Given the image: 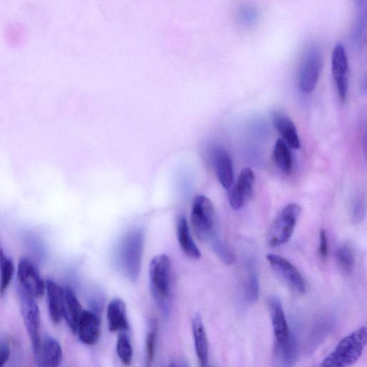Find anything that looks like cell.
Returning a JSON list of instances; mask_svg holds the SVG:
<instances>
[{"mask_svg": "<svg viewBox=\"0 0 367 367\" xmlns=\"http://www.w3.org/2000/svg\"><path fill=\"white\" fill-rule=\"evenodd\" d=\"M171 259L166 255L155 257L150 266L152 294L165 317L168 315L171 296Z\"/></svg>", "mask_w": 367, "mask_h": 367, "instance_id": "6da1fadb", "label": "cell"}, {"mask_svg": "<svg viewBox=\"0 0 367 367\" xmlns=\"http://www.w3.org/2000/svg\"><path fill=\"white\" fill-rule=\"evenodd\" d=\"M367 345V327H361L338 344L327 356L322 367H350L361 357Z\"/></svg>", "mask_w": 367, "mask_h": 367, "instance_id": "7a4b0ae2", "label": "cell"}, {"mask_svg": "<svg viewBox=\"0 0 367 367\" xmlns=\"http://www.w3.org/2000/svg\"><path fill=\"white\" fill-rule=\"evenodd\" d=\"M145 234L142 230L130 232L124 239L120 249V263L125 275L136 281L142 268Z\"/></svg>", "mask_w": 367, "mask_h": 367, "instance_id": "3957f363", "label": "cell"}, {"mask_svg": "<svg viewBox=\"0 0 367 367\" xmlns=\"http://www.w3.org/2000/svg\"><path fill=\"white\" fill-rule=\"evenodd\" d=\"M191 222L194 234L204 242L211 243L218 235L215 229V210L208 197L199 195L194 199Z\"/></svg>", "mask_w": 367, "mask_h": 367, "instance_id": "277c9868", "label": "cell"}, {"mask_svg": "<svg viewBox=\"0 0 367 367\" xmlns=\"http://www.w3.org/2000/svg\"><path fill=\"white\" fill-rule=\"evenodd\" d=\"M301 208L296 203L287 205L274 220L267 236L270 247H275L287 243L292 238Z\"/></svg>", "mask_w": 367, "mask_h": 367, "instance_id": "5b68a950", "label": "cell"}, {"mask_svg": "<svg viewBox=\"0 0 367 367\" xmlns=\"http://www.w3.org/2000/svg\"><path fill=\"white\" fill-rule=\"evenodd\" d=\"M21 312L24 324L31 338L35 357L38 354L41 345L40 337V310L36 298L27 294L19 285L17 288Z\"/></svg>", "mask_w": 367, "mask_h": 367, "instance_id": "8992f818", "label": "cell"}, {"mask_svg": "<svg viewBox=\"0 0 367 367\" xmlns=\"http://www.w3.org/2000/svg\"><path fill=\"white\" fill-rule=\"evenodd\" d=\"M323 65L321 51L313 47L308 51L299 75V88L303 94L313 92L319 80Z\"/></svg>", "mask_w": 367, "mask_h": 367, "instance_id": "52a82bcc", "label": "cell"}, {"mask_svg": "<svg viewBox=\"0 0 367 367\" xmlns=\"http://www.w3.org/2000/svg\"><path fill=\"white\" fill-rule=\"evenodd\" d=\"M331 69L337 92L345 102L349 92L350 66L346 50L341 43L337 44L333 50Z\"/></svg>", "mask_w": 367, "mask_h": 367, "instance_id": "ba28073f", "label": "cell"}, {"mask_svg": "<svg viewBox=\"0 0 367 367\" xmlns=\"http://www.w3.org/2000/svg\"><path fill=\"white\" fill-rule=\"evenodd\" d=\"M266 259L273 271L287 285L298 294L305 293V282L298 270L289 261L275 254H268Z\"/></svg>", "mask_w": 367, "mask_h": 367, "instance_id": "9c48e42d", "label": "cell"}, {"mask_svg": "<svg viewBox=\"0 0 367 367\" xmlns=\"http://www.w3.org/2000/svg\"><path fill=\"white\" fill-rule=\"evenodd\" d=\"M18 285L35 298H41L46 292V282L34 264L27 259L20 260L17 267Z\"/></svg>", "mask_w": 367, "mask_h": 367, "instance_id": "30bf717a", "label": "cell"}, {"mask_svg": "<svg viewBox=\"0 0 367 367\" xmlns=\"http://www.w3.org/2000/svg\"><path fill=\"white\" fill-rule=\"evenodd\" d=\"M269 308L275 337L274 348L285 347L292 341L294 333L289 326L283 305L278 297L270 298Z\"/></svg>", "mask_w": 367, "mask_h": 367, "instance_id": "8fae6325", "label": "cell"}, {"mask_svg": "<svg viewBox=\"0 0 367 367\" xmlns=\"http://www.w3.org/2000/svg\"><path fill=\"white\" fill-rule=\"evenodd\" d=\"M255 182V175L250 168L241 171L236 183L229 193V200L231 208L240 210L249 201Z\"/></svg>", "mask_w": 367, "mask_h": 367, "instance_id": "7c38bea8", "label": "cell"}, {"mask_svg": "<svg viewBox=\"0 0 367 367\" xmlns=\"http://www.w3.org/2000/svg\"><path fill=\"white\" fill-rule=\"evenodd\" d=\"M46 293L50 319L53 323L59 324L65 315V289L48 279L46 281Z\"/></svg>", "mask_w": 367, "mask_h": 367, "instance_id": "4fadbf2b", "label": "cell"}, {"mask_svg": "<svg viewBox=\"0 0 367 367\" xmlns=\"http://www.w3.org/2000/svg\"><path fill=\"white\" fill-rule=\"evenodd\" d=\"M214 164L217 180L225 189H229L234 180L233 161L231 154L218 147L214 152Z\"/></svg>", "mask_w": 367, "mask_h": 367, "instance_id": "5bb4252c", "label": "cell"}, {"mask_svg": "<svg viewBox=\"0 0 367 367\" xmlns=\"http://www.w3.org/2000/svg\"><path fill=\"white\" fill-rule=\"evenodd\" d=\"M35 358L39 367H59L63 359L62 346L54 338L46 336Z\"/></svg>", "mask_w": 367, "mask_h": 367, "instance_id": "9a60e30c", "label": "cell"}, {"mask_svg": "<svg viewBox=\"0 0 367 367\" xmlns=\"http://www.w3.org/2000/svg\"><path fill=\"white\" fill-rule=\"evenodd\" d=\"M80 341L87 345H95L100 336V322L96 314L84 310L80 318L78 331Z\"/></svg>", "mask_w": 367, "mask_h": 367, "instance_id": "2e32d148", "label": "cell"}, {"mask_svg": "<svg viewBox=\"0 0 367 367\" xmlns=\"http://www.w3.org/2000/svg\"><path fill=\"white\" fill-rule=\"evenodd\" d=\"M272 120L275 129L283 137L287 145L291 149L298 150L301 147V142L293 121L279 111L273 112Z\"/></svg>", "mask_w": 367, "mask_h": 367, "instance_id": "e0dca14e", "label": "cell"}, {"mask_svg": "<svg viewBox=\"0 0 367 367\" xmlns=\"http://www.w3.org/2000/svg\"><path fill=\"white\" fill-rule=\"evenodd\" d=\"M192 331L195 351L202 367H207L209 356L208 336L203 319L199 314L192 319Z\"/></svg>", "mask_w": 367, "mask_h": 367, "instance_id": "ac0fdd59", "label": "cell"}, {"mask_svg": "<svg viewBox=\"0 0 367 367\" xmlns=\"http://www.w3.org/2000/svg\"><path fill=\"white\" fill-rule=\"evenodd\" d=\"M108 329L110 332L129 329L125 303L120 298L112 300L107 308Z\"/></svg>", "mask_w": 367, "mask_h": 367, "instance_id": "d6986e66", "label": "cell"}, {"mask_svg": "<svg viewBox=\"0 0 367 367\" xmlns=\"http://www.w3.org/2000/svg\"><path fill=\"white\" fill-rule=\"evenodd\" d=\"M177 233L180 245L186 255L192 259H200L201 252L192 239L187 220L185 216L181 217L178 222Z\"/></svg>", "mask_w": 367, "mask_h": 367, "instance_id": "ffe728a7", "label": "cell"}, {"mask_svg": "<svg viewBox=\"0 0 367 367\" xmlns=\"http://www.w3.org/2000/svg\"><path fill=\"white\" fill-rule=\"evenodd\" d=\"M65 294L66 305L64 318L72 331L77 333L79 322L84 310H82L75 294L71 288H65Z\"/></svg>", "mask_w": 367, "mask_h": 367, "instance_id": "44dd1931", "label": "cell"}, {"mask_svg": "<svg viewBox=\"0 0 367 367\" xmlns=\"http://www.w3.org/2000/svg\"><path fill=\"white\" fill-rule=\"evenodd\" d=\"M273 161L280 171L290 175L293 169V158L290 147L283 139L277 140L273 152Z\"/></svg>", "mask_w": 367, "mask_h": 367, "instance_id": "7402d4cb", "label": "cell"}, {"mask_svg": "<svg viewBox=\"0 0 367 367\" xmlns=\"http://www.w3.org/2000/svg\"><path fill=\"white\" fill-rule=\"evenodd\" d=\"M210 245L216 256L224 264L231 265L235 262V254L229 245L223 241L219 236L210 243Z\"/></svg>", "mask_w": 367, "mask_h": 367, "instance_id": "603a6c76", "label": "cell"}, {"mask_svg": "<svg viewBox=\"0 0 367 367\" xmlns=\"http://www.w3.org/2000/svg\"><path fill=\"white\" fill-rule=\"evenodd\" d=\"M260 285L259 276L255 268L248 266V277L246 285V296L249 302L256 303L259 298Z\"/></svg>", "mask_w": 367, "mask_h": 367, "instance_id": "cb8c5ba5", "label": "cell"}, {"mask_svg": "<svg viewBox=\"0 0 367 367\" xmlns=\"http://www.w3.org/2000/svg\"><path fill=\"white\" fill-rule=\"evenodd\" d=\"M336 260L344 271L351 272L355 264V257L352 249L348 245H342L336 251Z\"/></svg>", "mask_w": 367, "mask_h": 367, "instance_id": "d4e9b609", "label": "cell"}, {"mask_svg": "<svg viewBox=\"0 0 367 367\" xmlns=\"http://www.w3.org/2000/svg\"><path fill=\"white\" fill-rule=\"evenodd\" d=\"M117 352L120 360L124 365H131L133 359V348L127 334L121 333L119 336Z\"/></svg>", "mask_w": 367, "mask_h": 367, "instance_id": "484cf974", "label": "cell"}, {"mask_svg": "<svg viewBox=\"0 0 367 367\" xmlns=\"http://www.w3.org/2000/svg\"><path fill=\"white\" fill-rule=\"evenodd\" d=\"M15 273V266L13 261L1 252V294L8 289Z\"/></svg>", "mask_w": 367, "mask_h": 367, "instance_id": "4316f807", "label": "cell"}, {"mask_svg": "<svg viewBox=\"0 0 367 367\" xmlns=\"http://www.w3.org/2000/svg\"><path fill=\"white\" fill-rule=\"evenodd\" d=\"M157 340V325L154 321L150 324V329L147 333L146 340V364L147 367H151L156 354V347Z\"/></svg>", "mask_w": 367, "mask_h": 367, "instance_id": "83f0119b", "label": "cell"}, {"mask_svg": "<svg viewBox=\"0 0 367 367\" xmlns=\"http://www.w3.org/2000/svg\"><path fill=\"white\" fill-rule=\"evenodd\" d=\"M332 322V319H326L315 327L309 338V346L314 347L321 343L333 326Z\"/></svg>", "mask_w": 367, "mask_h": 367, "instance_id": "f1b7e54d", "label": "cell"}, {"mask_svg": "<svg viewBox=\"0 0 367 367\" xmlns=\"http://www.w3.org/2000/svg\"><path fill=\"white\" fill-rule=\"evenodd\" d=\"M366 210V201L364 197L361 196L356 201L352 210V218L355 223L361 222L364 220Z\"/></svg>", "mask_w": 367, "mask_h": 367, "instance_id": "f546056e", "label": "cell"}, {"mask_svg": "<svg viewBox=\"0 0 367 367\" xmlns=\"http://www.w3.org/2000/svg\"><path fill=\"white\" fill-rule=\"evenodd\" d=\"M11 350L7 340H2L0 345V367H5L10 359Z\"/></svg>", "mask_w": 367, "mask_h": 367, "instance_id": "4dcf8cb0", "label": "cell"}, {"mask_svg": "<svg viewBox=\"0 0 367 367\" xmlns=\"http://www.w3.org/2000/svg\"><path fill=\"white\" fill-rule=\"evenodd\" d=\"M319 254L322 259L328 257V239L326 231L322 229L319 234Z\"/></svg>", "mask_w": 367, "mask_h": 367, "instance_id": "1f68e13d", "label": "cell"}, {"mask_svg": "<svg viewBox=\"0 0 367 367\" xmlns=\"http://www.w3.org/2000/svg\"><path fill=\"white\" fill-rule=\"evenodd\" d=\"M364 148L365 156L367 159V124L365 126L364 133Z\"/></svg>", "mask_w": 367, "mask_h": 367, "instance_id": "d6a6232c", "label": "cell"}, {"mask_svg": "<svg viewBox=\"0 0 367 367\" xmlns=\"http://www.w3.org/2000/svg\"><path fill=\"white\" fill-rule=\"evenodd\" d=\"M362 91L367 93V75H366L362 84Z\"/></svg>", "mask_w": 367, "mask_h": 367, "instance_id": "836d02e7", "label": "cell"}, {"mask_svg": "<svg viewBox=\"0 0 367 367\" xmlns=\"http://www.w3.org/2000/svg\"><path fill=\"white\" fill-rule=\"evenodd\" d=\"M178 367H190L186 361H182Z\"/></svg>", "mask_w": 367, "mask_h": 367, "instance_id": "e575fe53", "label": "cell"}, {"mask_svg": "<svg viewBox=\"0 0 367 367\" xmlns=\"http://www.w3.org/2000/svg\"><path fill=\"white\" fill-rule=\"evenodd\" d=\"M168 367H178L175 364L171 363Z\"/></svg>", "mask_w": 367, "mask_h": 367, "instance_id": "d590c367", "label": "cell"}, {"mask_svg": "<svg viewBox=\"0 0 367 367\" xmlns=\"http://www.w3.org/2000/svg\"><path fill=\"white\" fill-rule=\"evenodd\" d=\"M208 367V366H207Z\"/></svg>", "mask_w": 367, "mask_h": 367, "instance_id": "8d00e7d4", "label": "cell"}]
</instances>
